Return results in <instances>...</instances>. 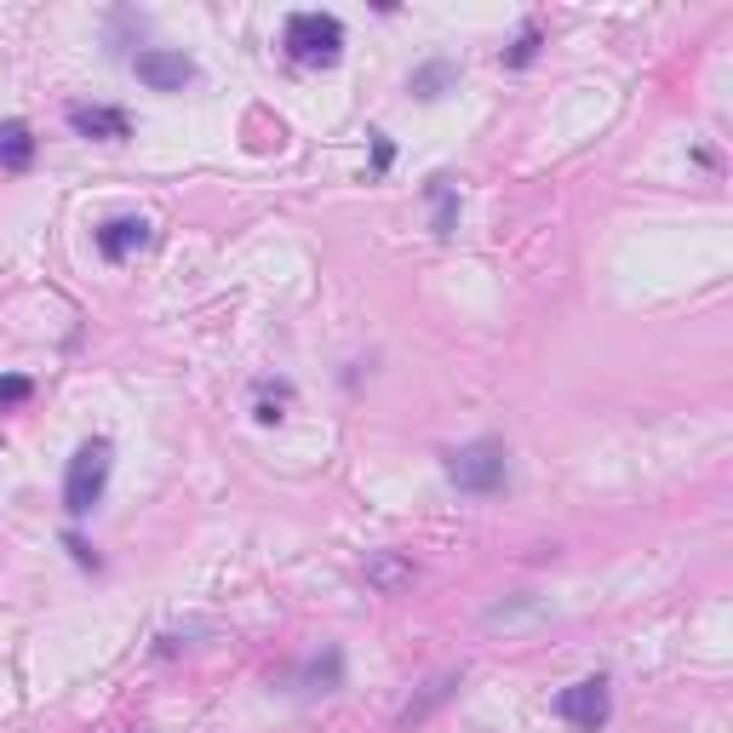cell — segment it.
<instances>
[{"label": "cell", "instance_id": "52a82bcc", "mask_svg": "<svg viewBox=\"0 0 733 733\" xmlns=\"http://www.w3.org/2000/svg\"><path fill=\"white\" fill-rule=\"evenodd\" d=\"M69 127L80 138H98V143H127L132 138V115L115 109V104H69Z\"/></svg>", "mask_w": 733, "mask_h": 733}, {"label": "cell", "instance_id": "8fae6325", "mask_svg": "<svg viewBox=\"0 0 733 733\" xmlns=\"http://www.w3.org/2000/svg\"><path fill=\"white\" fill-rule=\"evenodd\" d=\"M430 201H435V236H453V224H459V195L448 179H430Z\"/></svg>", "mask_w": 733, "mask_h": 733}, {"label": "cell", "instance_id": "30bf717a", "mask_svg": "<svg viewBox=\"0 0 733 733\" xmlns=\"http://www.w3.org/2000/svg\"><path fill=\"white\" fill-rule=\"evenodd\" d=\"M453 688H459V670H442V677H435V682H424V693H419L413 705L401 711V722H407V727H413V722H424L435 705H442V699H453Z\"/></svg>", "mask_w": 733, "mask_h": 733}, {"label": "cell", "instance_id": "7c38bea8", "mask_svg": "<svg viewBox=\"0 0 733 733\" xmlns=\"http://www.w3.org/2000/svg\"><path fill=\"white\" fill-rule=\"evenodd\" d=\"M367 579L378 584V591H396V584L413 579V562H401V556H373V562H367Z\"/></svg>", "mask_w": 733, "mask_h": 733}, {"label": "cell", "instance_id": "9a60e30c", "mask_svg": "<svg viewBox=\"0 0 733 733\" xmlns=\"http://www.w3.org/2000/svg\"><path fill=\"white\" fill-rule=\"evenodd\" d=\"M64 545L75 550V562H80V568H93V573H98V556H93V550H86V539H75V533H69Z\"/></svg>", "mask_w": 733, "mask_h": 733}, {"label": "cell", "instance_id": "277c9868", "mask_svg": "<svg viewBox=\"0 0 733 733\" xmlns=\"http://www.w3.org/2000/svg\"><path fill=\"white\" fill-rule=\"evenodd\" d=\"M556 716L579 733H602L607 716H613V693H607V677H579L556 693Z\"/></svg>", "mask_w": 733, "mask_h": 733}, {"label": "cell", "instance_id": "4fadbf2b", "mask_svg": "<svg viewBox=\"0 0 733 733\" xmlns=\"http://www.w3.org/2000/svg\"><path fill=\"white\" fill-rule=\"evenodd\" d=\"M533 57H539V23H527L521 35H516V46L505 52V69H527Z\"/></svg>", "mask_w": 733, "mask_h": 733}, {"label": "cell", "instance_id": "7a4b0ae2", "mask_svg": "<svg viewBox=\"0 0 733 733\" xmlns=\"http://www.w3.org/2000/svg\"><path fill=\"white\" fill-rule=\"evenodd\" d=\"M281 46L304 69H333L344 57V23L333 12H292L281 29Z\"/></svg>", "mask_w": 733, "mask_h": 733}, {"label": "cell", "instance_id": "2e32d148", "mask_svg": "<svg viewBox=\"0 0 733 733\" xmlns=\"http://www.w3.org/2000/svg\"><path fill=\"white\" fill-rule=\"evenodd\" d=\"M373 138H378V143H373V166H378V172H385L396 150H390V138H385V132H373Z\"/></svg>", "mask_w": 733, "mask_h": 733}, {"label": "cell", "instance_id": "ba28073f", "mask_svg": "<svg viewBox=\"0 0 733 733\" xmlns=\"http://www.w3.org/2000/svg\"><path fill=\"white\" fill-rule=\"evenodd\" d=\"M453 80H459V69L448 64V57H430V64H419V69H413V80H407V93H413V98H424V104H435V98H442Z\"/></svg>", "mask_w": 733, "mask_h": 733}, {"label": "cell", "instance_id": "9c48e42d", "mask_svg": "<svg viewBox=\"0 0 733 733\" xmlns=\"http://www.w3.org/2000/svg\"><path fill=\"white\" fill-rule=\"evenodd\" d=\"M29 161H35V132H29L23 121H7V127H0V166L23 172Z\"/></svg>", "mask_w": 733, "mask_h": 733}, {"label": "cell", "instance_id": "5bb4252c", "mask_svg": "<svg viewBox=\"0 0 733 733\" xmlns=\"http://www.w3.org/2000/svg\"><path fill=\"white\" fill-rule=\"evenodd\" d=\"M29 396H35V378H23V373H7V378H0V413L23 407Z\"/></svg>", "mask_w": 733, "mask_h": 733}, {"label": "cell", "instance_id": "8992f818", "mask_svg": "<svg viewBox=\"0 0 733 733\" xmlns=\"http://www.w3.org/2000/svg\"><path fill=\"white\" fill-rule=\"evenodd\" d=\"M150 241H155V229H150V218H138V213H115V218L98 224V252L109 263H127L132 252H143Z\"/></svg>", "mask_w": 733, "mask_h": 733}, {"label": "cell", "instance_id": "6da1fadb", "mask_svg": "<svg viewBox=\"0 0 733 733\" xmlns=\"http://www.w3.org/2000/svg\"><path fill=\"white\" fill-rule=\"evenodd\" d=\"M109 471H115V442L109 435H93V442H80L69 471H64V510L80 521L104 505V487H109Z\"/></svg>", "mask_w": 733, "mask_h": 733}, {"label": "cell", "instance_id": "3957f363", "mask_svg": "<svg viewBox=\"0 0 733 733\" xmlns=\"http://www.w3.org/2000/svg\"><path fill=\"white\" fill-rule=\"evenodd\" d=\"M442 464H448V482H453L459 493H476V498L498 493V487H505V476H510V471H505V442H493V435L453 448Z\"/></svg>", "mask_w": 733, "mask_h": 733}, {"label": "cell", "instance_id": "5b68a950", "mask_svg": "<svg viewBox=\"0 0 733 733\" xmlns=\"http://www.w3.org/2000/svg\"><path fill=\"white\" fill-rule=\"evenodd\" d=\"M132 75L150 86V93H184L195 80V57L166 52V46H143V52H132Z\"/></svg>", "mask_w": 733, "mask_h": 733}]
</instances>
